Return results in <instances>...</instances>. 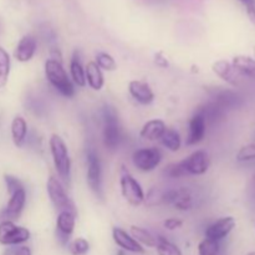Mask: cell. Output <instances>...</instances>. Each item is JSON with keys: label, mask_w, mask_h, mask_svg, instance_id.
<instances>
[{"label": "cell", "mask_w": 255, "mask_h": 255, "mask_svg": "<svg viewBox=\"0 0 255 255\" xmlns=\"http://www.w3.org/2000/svg\"><path fill=\"white\" fill-rule=\"evenodd\" d=\"M219 252H221V242L204 238L198 244L199 255H218Z\"/></svg>", "instance_id": "cell-30"}, {"label": "cell", "mask_w": 255, "mask_h": 255, "mask_svg": "<svg viewBox=\"0 0 255 255\" xmlns=\"http://www.w3.org/2000/svg\"><path fill=\"white\" fill-rule=\"evenodd\" d=\"M247 255H255V252H249V253Z\"/></svg>", "instance_id": "cell-40"}, {"label": "cell", "mask_w": 255, "mask_h": 255, "mask_svg": "<svg viewBox=\"0 0 255 255\" xmlns=\"http://www.w3.org/2000/svg\"><path fill=\"white\" fill-rule=\"evenodd\" d=\"M96 65L105 71H115L117 69V62L114 56L107 52H99L96 55Z\"/></svg>", "instance_id": "cell-31"}, {"label": "cell", "mask_w": 255, "mask_h": 255, "mask_svg": "<svg viewBox=\"0 0 255 255\" xmlns=\"http://www.w3.org/2000/svg\"><path fill=\"white\" fill-rule=\"evenodd\" d=\"M234 227H236V219L233 217H224L207 227L204 234H206V238L221 242L232 233Z\"/></svg>", "instance_id": "cell-14"}, {"label": "cell", "mask_w": 255, "mask_h": 255, "mask_svg": "<svg viewBox=\"0 0 255 255\" xmlns=\"http://www.w3.org/2000/svg\"><path fill=\"white\" fill-rule=\"evenodd\" d=\"M207 133V122L204 117L196 111V114L189 120L188 136H187L186 143L187 146H196L199 142H202Z\"/></svg>", "instance_id": "cell-15"}, {"label": "cell", "mask_w": 255, "mask_h": 255, "mask_svg": "<svg viewBox=\"0 0 255 255\" xmlns=\"http://www.w3.org/2000/svg\"><path fill=\"white\" fill-rule=\"evenodd\" d=\"M164 174H166L168 178H173V179L182 178V177L187 176L186 171H184L181 162H178V163H172L169 164V166H167L166 168H164Z\"/></svg>", "instance_id": "cell-33"}, {"label": "cell", "mask_w": 255, "mask_h": 255, "mask_svg": "<svg viewBox=\"0 0 255 255\" xmlns=\"http://www.w3.org/2000/svg\"><path fill=\"white\" fill-rule=\"evenodd\" d=\"M162 203L173 206L177 211L187 212L193 208L194 202L191 191L187 189L186 187H181V188H172L163 191Z\"/></svg>", "instance_id": "cell-9"}, {"label": "cell", "mask_w": 255, "mask_h": 255, "mask_svg": "<svg viewBox=\"0 0 255 255\" xmlns=\"http://www.w3.org/2000/svg\"><path fill=\"white\" fill-rule=\"evenodd\" d=\"M212 70L217 76L221 77L227 84L232 85V86H238L239 85L241 74L237 71L232 62L227 61V60H218L212 65Z\"/></svg>", "instance_id": "cell-17"}, {"label": "cell", "mask_w": 255, "mask_h": 255, "mask_svg": "<svg viewBox=\"0 0 255 255\" xmlns=\"http://www.w3.org/2000/svg\"><path fill=\"white\" fill-rule=\"evenodd\" d=\"M237 159L239 162H248L255 159V143L242 147L238 153H237Z\"/></svg>", "instance_id": "cell-34"}, {"label": "cell", "mask_w": 255, "mask_h": 255, "mask_svg": "<svg viewBox=\"0 0 255 255\" xmlns=\"http://www.w3.org/2000/svg\"><path fill=\"white\" fill-rule=\"evenodd\" d=\"M166 129L167 126L162 120H149L142 126L139 136L147 141H159Z\"/></svg>", "instance_id": "cell-20"}, {"label": "cell", "mask_w": 255, "mask_h": 255, "mask_svg": "<svg viewBox=\"0 0 255 255\" xmlns=\"http://www.w3.org/2000/svg\"><path fill=\"white\" fill-rule=\"evenodd\" d=\"M86 166L87 184L90 189L100 197L102 193V164L99 153L92 147L86 151Z\"/></svg>", "instance_id": "cell-6"}, {"label": "cell", "mask_w": 255, "mask_h": 255, "mask_svg": "<svg viewBox=\"0 0 255 255\" xmlns=\"http://www.w3.org/2000/svg\"><path fill=\"white\" fill-rule=\"evenodd\" d=\"M30 239V232L24 227L16 226L14 222L4 221L0 223V244L20 246Z\"/></svg>", "instance_id": "cell-8"}, {"label": "cell", "mask_w": 255, "mask_h": 255, "mask_svg": "<svg viewBox=\"0 0 255 255\" xmlns=\"http://www.w3.org/2000/svg\"><path fill=\"white\" fill-rule=\"evenodd\" d=\"M197 111L204 117L207 125L216 124V122L221 121L224 117V115H226V111H224L222 107H219L217 104H214L213 101H209L207 102V104L199 106L198 109H197Z\"/></svg>", "instance_id": "cell-24"}, {"label": "cell", "mask_w": 255, "mask_h": 255, "mask_svg": "<svg viewBox=\"0 0 255 255\" xmlns=\"http://www.w3.org/2000/svg\"><path fill=\"white\" fill-rule=\"evenodd\" d=\"M2 255H32L31 249L26 246H12L5 249Z\"/></svg>", "instance_id": "cell-36"}, {"label": "cell", "mask_w": 255, "mask_h": 255, "mask_svg": "<svg viewBox=\"0 0 255 255\" xmlns=\"http://www.w3.org/2000/svg\"><path fill=\"white\" fill-rule=\"evenodd\" d=\"M69 251L72 255H85L89 253L90 243L85 238H76L69 243Z\"/></svg>", "instance_id": "cell-32"}, {"label": "cell", "mask_w": 255, "mask_h": 255, "mask_svg": "<svg viewBox=\"0 0 255 255\" xmlns=\"http://www.w3.org/2000/svg\"><path fill=\"white\" fill-rule=\"evenodd\" d=\"M131 236L141 244L142 247H148V248H156L157 244V237L153 236L149 231L147 229L142 228V227H137V226H132L131 229Z\"/></svg>", "instance_id": "cell-26"}, {"label": "cell", "mask_w": 255, "mask_h": 255, "mask_svg": "<svg viewBox=\"0 0 255 255\" xmlns=\"http://www.w3.org/2000/svg\"><path fill=\"white\" fill-rule=\"evenodd\" d=\"M159 141H161V143L171 152H178L179 149H181V134H179V132H177L176 129L173 128H168V127H167V129L164 131V133L162 134Z\"/></svg>", "instance_id": "cell-27"}, {"label": "cell", "mask_w": 255, "mask_h": 255, "mask_svg": "<svg viewBox=\"0 0 255 255\" xmlns=\"http://www.w3.org/2000/svg\"><path fill=\"white\" fill-rule=\"evenodd\" d=\"M29 107H30L29 110H31V111L34 112L35 115H41V112L45 110L44 106H42L41 102H40L37 99H35V97H34V99L30 100Z\"/></svg>", "instance_id": "cell-39"}, {"label": "cell", "mask_w": 255, "mask_h": 255, "mask_svg": "<svg viewBox=\"0 0 255 255\" xmlns=\"http://www.w3.org/2000/svg\"><path fill=\"white\" fill-rule=\"evenodd\" d=\"M26 204V191L24 188L10 194L6 207L0 212V223L4 221L15 222L20 218Z\"/></svg>", "instance_id": "cell-10"}, {"label": "cell", "mask_w": 255, "mask_h": 255, "mask_svg": "<svg viewBox=\"0 0 255 255\" xmlns=\"http://www.w3.org/2000/svg\"><path fill=\"white\" fill-rule=\"evenodd\" d=\"M50 153L52 157V163L57 172L59 179L65 184L70 183L71 178V159H70L69 148L64 139L59 134L54 133L49 139Z\"/></svg>", "instance_id": "cell-1"}, {"label": "cell", "mask_w": 255, "mask_h": 255, "mask_svg": "<svg viewBox=\"0 0 255 255\" xmlns=\"http://www.w3.org/2000/svg\"><path fill=\"white\" fill-rule=\"evenodd\" d=\"M45 77L49 84L64 97H74L75 86L66 70L62 66L61 61L54 59H47L45 61Z\"/></svg>", "instance_id": "cell-2"}, {"label": "cell", "mask_w": 255, "mask_h": 255, "mask_svg": "<svg viewBox=\"0 0 255 255\" xmlns=\"http://www.w3.org/2000/svg\"><path fill=\"white\" fill-rule=\"evenodd\" d=\"M85 76H86V84L95 91L102 90L105 85V76L102 70L100 69L95 61L87 62L85 66Z\"/></svg>", "instance_id": "cell-21"}, {"label": "cell", "mask_w": 255, "mask_h": 255, "mask_svg": "<svg viewBox=\"0 0 255 255\" xmlns=\"http://www.w3.org/2000/svg\"><path fill=\"white\" fill-rule=\"evenodd\" d=\"M46 191L49 194V198L51 201L52 206L57 209L59 212H70L77 216L76 207H75L74 202L66 193L64 184L56 177L51 176L47 179L46 183Z\"/></svg>", "instance_id": "cell-4"}, {"label": "cell", "mask_w": 255, "mask_h": 255, "mask_svg": "<svg viewBox=\"0 0 255 255\" xmlns=\"http://www.w3.org/2000/svg\"><path fill=\"white\" fill-rule=\"evenodd\" d=\"M10 67H11L10 55L7 54L4 47L0 46V89L6 86L10 75Z\"/></svg>", "instance_id": "cell-28"}, {"label": "cell", "mask_w": 255, "mask_h": 255, "mask_svg": "<svg viewBox=\"0 0 255 255\" xmlns=\"http://www.w3.org/2000/svg\"><path fill=\"white\" fill-rule=\"evenodd\" d=\"M187 176H202L209 168V156L203 149L194 151L187 158L181 161Z\"/></svg>", "instance_id": "cell-11"}, {"label": "cell", "mask_w": 255, "mask_h": 255, "mask_svg": "<svg viewBox=\"0 0 255 255\" xmlns=\"http://www.w3.org/2000/svg\"><path fill=\"white\" fill-rule=\"evenodd\" d=\"M162 161V152L157 147H146L139 148L132 154V163L138 171L152 172L159 166Z\"/></svg>", "instance_id": "cell-7"}, {"label": "cell", "mask_w": 255, "mask_h": 255, "mask_svg": "<svg viewBox=\"0 0 255 255\" xmlns=\"http://www.w3.org/2000/svg\"><path fill=\"white\" fill-rule=\"evenodd\" d=\"M27 124L24 117L15 116L11 121V138L16 147H22L27 139Z\"/></svg>", "instance_id": "cell-23"}, {"label": "cell", "mask_w": 255, "mask_h": 255, "mask_svg": "<svg viewBox=\"0 0 255 255\" xmlns=\"http://www.w3.org/2000/svg\"><path fill=\"white\" fill-rule=\"evenodd\" d=\"M120 188L121 194L127 203L131 206L137 207L141 206L144 202V192L142 189L141 184L137 182V179L127 171L125 167L121 168V176H120Z\"/></svg>", "instance_id": "cell-5"}, {"label": "cell", "mask_w": 255, "mask_h": 255, "mask_svg": "<svg viewBox=\"0 0 255 255\" xmlns=\"http://www.w3.org/2000/svg\"><path fill=\"white\" fill-rule=\"evenodd\" d=\"M102 136H104V144L109 151L115 152L121 142V127H120L119 116L116 110L110 105L102 109Z\"/></svg>", "instance_id": "cell-3"}, {"label": "cell", "mask_w": 255, "mask_h": 255, "mask_svg": "<svg viewBox=\"0 0 255 255\" xmlns=\"http://www.w3.org/2000/svg\"><path fill=\"white\" fill-rule=\"evenodd\" d=\"M209 95H211V101L218 105L219 107L228 111V110L238 109L242 106V97L237 94L233 90L223 89V87H214V89L209 90Z\"/></svg>", "instance_id": "cell-12"}, {"label": "cell", "mask_w": 255, "mask_h": 255, "mask_svg": "<svg viewBox=\"0 0 255 255\" xmlns=\"http://www.w3.org/2000/svg\"><path fill=\"white\" fill-rule=\"evenodd\" d=\"M112 239L116 243L117 247H120L124 251L129 252V253H136V254H143L144 248L131 236L129 233H127L126 231H124L122 228H116L112 229Z\"/></svg>", "instance_id": "cell-16"}, {"label": "cell", "mask_w": 255, "mask_h": 255, "mask_svg": "<svg viewBox=\"0 0 255 255\" xmlns=\"http://www.w3.org/2000/svg\"><path fill=\"white\" fill-rule=\"evenodd\" d=\"M76 226V214L59 212L56 218V238L62 246H67Z\"/></svg>", "instance_id": "cell-13"}, {"label": "cell", "mask_w": 255, "mask_h": 255, "mask_svg": "<svg viewBox=\"0 0 255 255\" xmlns=\"http://www.w3.org/2000/svg\"><path fill=\"white\" fill-rule=\"evenodd\" d=\"M37 50V41L32 35H24L14 50V57L19 62H29Z\"/></svg>", "instance_id": "cell-18"}, {"label": "cell", "mask_w": 255, "mask_h": 255, "mask_svg": "<svg viewBox=\"0 0 255 255\" xmlns=\"http://www.w3.org/2000/svg\"><path fill=\"white\" fill-rule=\"evenodd\" d=\"M154 64L158 67H162V69H167V67L169 66L168 60H167V57L164 56L162 51L157 52V54L154 55Z\"/></svg>", "instance_id": "cell-38"}, {"label": "cell", "mask_w": 255, "mask_h": 255, "mask_svg": "<svg viewBox=\"0 0 255 255\" xmlns=\"http://www.w3.org/2000/svg\"><path fill=\"white\" fill-rule=\"evenodd\" d=\"M4 181L5 184H6V191L7 193H9V196L14 193V192L24 188V184L21 183V181H20L19 178H16V177L11 176V174H5Z\"/></svg>", "instance_id": "cell-35"}, {"label": "cell", "mask_w": 255, "mask_h": 255, "mask_svg": "<svg viewBox=\"0 0 255 255\" xmlns=\"http://www.w3.org/2000/svg\"><path fill=\"white\" fill-rule=\"evenodd\" d=\"M156 249L158 255H183L182 251L174 243L162 236H157Z\"/></svg>", "instance_id": "cell-29"}, {"label": "cell", "mask_w": 255, "mask_h": 255, "mask_svg": "<svg viewBox=\"0 0 255 255\" xmlns=\"http://www.w3.org/2000/svg\"><path fill=\"white\" fill-rule=\"evenodd\" d=\"M70 79L76 86H86V76H85V67L81 62L79 51H75L70 60Z\"/></svg>", "instance_id": "cell-22"}, {"label": "cell", "mask_w": 255, "mask_h": 255, "mask_svg": "<svg viewBox=\"0 0 255 255\" xmlns=\"http://www.w3.org/2000/svg\"><path fill=\"white\" fill-rule=\"evenodd\" d=\"M237 71L243 76L255 80V59L247 55H237L232 61Z\"/></svg>", "instance_id": "cell-25"}, {"label": "cell", "mask_w": 255, "mask_h": 255, "mask_svg": "<svg viewBox=\"0 0 255 255\" xmlns=\"http://www.w3.org/2000/svg\"><path fill=\"white\" fill-rule=\"evenodd\" d=\"M183 226V222L178 218H167L166 221L163 222V227L167 229V231H177V229L182 228Z\"/></svg>", "instance_id": "cell-37"}, {"label": "cell", "mask_w": 255, "mask_h": 255, "mask_svg": "<svg viewBox=\"0 0 255 255\" xmlns=\"http://www.w3.org/2000/svg\"><path fill=\"white\" fill-rule=\"evenodd\" d=\"M128 92L134 101L141 105H149L154 100V92L147 82L133 80L128 84Z\"/></svg>", "instance_id": "cell-19"}]
</instances>
